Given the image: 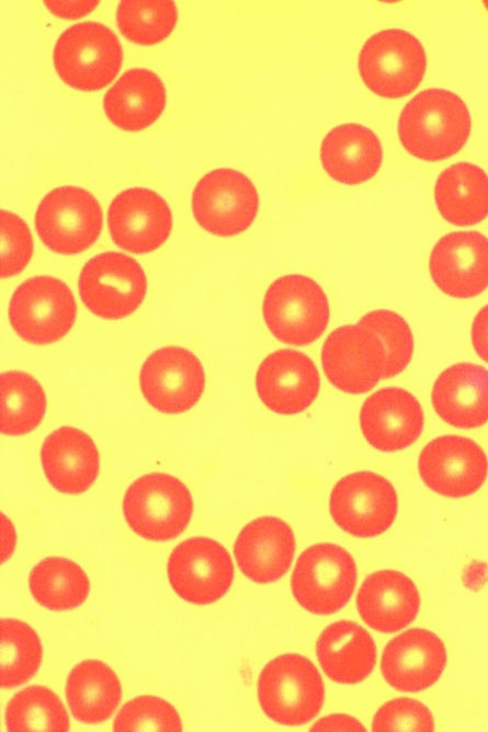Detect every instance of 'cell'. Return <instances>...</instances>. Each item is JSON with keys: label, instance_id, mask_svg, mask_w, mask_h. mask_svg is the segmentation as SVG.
I'll return each instance as SVG.
<instances>
[{"label": "cell", "instance_id": "obj_1", "mask_svg": "<svg viewBox=\"0 0 488 732\" xmlns=\"http://www.w3.org/2000/svg\"><path fill=\"white\" fill-rule=\"evenodd\" d=\"M472 118L465 102L454 92L428 89L402 108L398 136L402 147L424 161H441L457 153L467 142Z\"/></svg>", "mask_w": 488, "mask_h": 732}, {"label": "cell", "instance_id": "obj_2", "mask_svg": "<svg viewBox=\"0 0 488 732\" xmlns=\"http://www.w3.org/2000/svg\"><path fill=\"white\" fill-rule=\"evenodd\" d=\"M123 514L129 528L150 541L177 538L188 527L193 500L186 485L163 472H150L136 479L123 499Z\"/></svg>", "mask_w": 488, "mask_h": 732}, {"label": "cell", "instance_id": "obj_3", "mask_svg": "<svg viewBox=\"0 0 488 732\" xmlns=\"http://www.w3.org/2000/svg\"><path fill=\"white\" fill-rule=\"evenodd\" d=\"M258 698L270 719L296 727L318 714L325 699V687L318 670L307 657L286 653L270 661L262 670Z\"/></svg>", "mask_w": 488, "mask_h": 732}, {"label": "cell", "instance_id": "obj_4", "mask_svg": "<svg viewBox=\"0 0 488 732\" xmlns=\"http://www.w3.org/2000/svg\"><path fill=\"white\" fill-rule=\"evenodd\" d=\"M262 313L270 332L281 342L305 346L321 336L330 317L327 296L313 278L291 274L268 287Z\"/></svg>", "mask_w": 488, "mask_h": 732}, {"label": "cell", "instance_id": "obj_5", "mask_svg": "<svg viewBox=\"0 0 488 732\" xmlns=\"http://www.w3.org/2000/svg\"><path fill=\"white\" fill-rule=\"evenodd\" d=\"M123 52L115 33L99 22H80L61 33L53 53L59 78L80 91H98L117 76Z\"/></svg>", "mask_w": 488, "mask_h": 732}, {"label": "cell", "instance_id": "obj_6", "mask_svg": "<svg viewBox=\"0 0 488 732\" xmlns=\"http://www.w3.org/2000/svg\"><path fill=\"white\" fill-rule=\"evenodd\" d=\"M364 84L385 99L404 98L422 81L427 55L411 33L389 28L375 33L362 46L358 61Z\"/></svg>", "mask_w": 488, "mask_h": 732}, {"label": "cell", "instance_id": "obj_7", "mask_svg": "<svg viewBox=\"0 0 488 732\" xmlns=\"http://www.w3.org/2000/svg\"><path fill=\"white\" fill-rule=\"evenodd\" d=\"M9 321L25 342L47 345L61 340L72 328L77 305L70 288L53 276L23 282L9 304Z\"/></svg>", "mask_w": 488, "mask_h": 732}, {"label": "cell", "instance_id": "obj_8", "mask_svg": "<svg viewBox=\"0 0 488 732\" xmlns=\"http://www.w3.org/2000/svg\"><path fill=\"white\" fill-rule=\"evenodd\" d=\"M103 214L97 198L78 186L49 191L35 213V228L42 242L53 252L72 255L88 250L98 240Z\"/></svg>", "mask_w": 488, "mask_h": 732}, {"label": "cell", "instance_id": "obj_9", "mask_svg": "<svg viewBox=\"0 0 488 732\" xmlns=\"http://www.w3.org/2000/svg\"><path fill=\"white\" fill-rule=\"evenodd\" d=\"M356 575L354 559L344 548L317 544L299 556L292 574V592L309 613L331 615L351 598Z\"/></svg>", "mask_w": 488, "mask_h": 732}, {"label": "cell", "instance_id": "obj_10", "mask_svg": "<svg viewBox=\"0 0 488 732\" xmlns=\"http://www.w3.org/2000/svg\"><path fill=\"white\" fill-rule=\"evenodd\" d=\"M78 288L82 302L93 314L118 320L130 316L143 302L147 279L135 259L120 252H103L84 264Z\"/></svg>", "mask_w": 488, "mask_h": 732}, {"label": "cell", "instance_id": "obj_11", "mask_svg": "<svg viewBox=\"0 0 488 732\" xmlns=\"http://www.w3.org/2000/svg\"><path fill=\"white\" fill-rule=\"evenodd\" d=\"M259 195L243 173L220 168L206 173L192 194V213L197 224L217 237L246 231L257 217Z\"/></svg>", "mask_w": 488, "mask_h": 732}, {"label": "cell", "instance_id": "obj_12", "mask_svg": "<svg viewBox=\"0 0 488 732\" xmlns=\"http://www.w3.org/2000/svg\"><path fill=\"white\" fill-rule=\"evenodd\" d=\"M398 508L395 488L383 476L358 471L340 479L333 487L329 510L343 531L361 538L385 533Z\"/></svg>", "mask_w": 488, "mask_h": 732}, {"label": "cell", "instance_id": "obj_13", "mask_svg": "<svg viewBox=\"0 0 488 732\" xmlns=\"http://www.w3.org/2000/svg\"><path fill=\"white\" fill-rule=\"evenodd\" d=\"M167 573L179 597L194 605H207L220 599L229 590L234 564L229 552L218 541L192 537L172 550Z\"/></svg>", "mask_w": 488, "mask_h": 732}, {"label": "cell", "instance_id": "obj_14", "mask_svg": "<svg viewBox=\"0 0 488 732\" xmlns=\"http://www.w3.org/2000/svg\"><path fill=\"white\" fill-rule=\"evenodd\" d=\"M139 387L155 410L180 414L201 399L205 389L204 368L198 357L184 347H160L144 362Z\"/></svg>", "mask_w": 488, "mask_h": 732}, {"label": "cell", "instance_id": "obj_15", "mask_svg": "<svg viewBox=\"0 0 488 732\" xmlns=\"http://www.w3.org/2000/svg\"><path fill=\"white\" fill-rule=\"evenodd\" d=\"M328 380L339 390L360 394L372 390L385 367V353L378 338L361 324L332 331L321 351Z\"/></svg>", "mask_w": 488, "mask_h": 732}, {"label": "cell", "instance_id": "obj_16", "mask_svg": "<svg viewBox=\"0 0 488 732\" xmlns=\"http://www.w3.org/2000/svg\"><path fill=\"white\" fill-rule=\"evenodd\" d=\"M418 469L424 484L446 497H465L477 492L488 472V460L474 441L444 435L428 443L420 453Z\"/></svg>", "mask_w": 488, "mask_h": 732}, {"label": "cell", "instance_id": "obj_17", "mask_svg": "<svg viewBox=\"0 0 488 732\" xmlns=\"http://www.w3.org/2000/svg\"><path fill=\"white\" fill-rule=\"evenodd\" d=\"M107 226L117 247L145 254L167 241L172 229V215L158 193L146 187H132L113 198L107 210Z\"/></svg>", "mask_w": 488, "mask_h": 732}, {"label": "cell", "instance_id": "obj_18", "mask_svg": "<svg viewBox=\"0 0 488 732\" xmlns=\"http://www.w3.org/2000/svg\"><path fill=\"white\" fill-rule=\"evenodd\" d=\"M429 271L445 295L470 298L488 288V238L478 231H455L433 247Z\"/></svg>", "mask_w": 488, "mask_h": 732}, {"label": "cell", "instance_id": "obj_19", "mask_svg": "<svg viewBox=\"0 0 488 732\" xmlns=\"http://www.w3.org/2000/svg\"><path fill=\"white\" fill-rule=\"evenodd\" d=\"M256 388L269 410L291 415L305 411L315 401L320 378L316 365L306 354L283 348L261 362L256 374Z\"/></svg>", "mask_w": 488, "mask_h": 732}, {"label": "cell", "instance_id": "obj_20", "mask_svg": "<svg viewBox=\"0 0 488 732\" xmlns=\"http://www.w3.org/2000/svg\"><path fill=\"white\" fill-rule=\"evenodd\" d=\"M423 411L409 391L387 387L372 393L360 412L364 438L382 451H397L412 445L423 428Z\"/></svg>", "mask_w": 488, "mask_h": 732}, {"label": "cell", "instance_id": "obj_21", "mask_svg": "<svg viewBox=\"0 0 488 732\" xmlns=\"http://www.w3.org/2000/svg\"><path fill=\"white\" fill-rule=\"evenodd\" d=\"M446 665L443 641L432 631L409 629L384 649L381 670L385 680L399 691H421L438 682Z\"/></svg>", "mask_w": 488, "mask_h": 732}, {"label": "cell", "instance_id": "obj_22", "mask_svg": "<svg viewBox=\"0 0 488 732\" xmlns=\"http://www.w3.org/2000/svg\"><path fill=\"white\" fill-rule=\"evenodd\" d=\"M295 547L293 530L286 522L275 516H261L241 529L234 545V554L245 576L268 584L288 571Z\"/></svg>", "mask_w": 488, "mask_h": 732}, {"label": "cell", "instance_id": "obj_23", "mask_svg": "<svg viewBox=\"0 0 488 732\" xmlns=\"http://www.w3.org/2000/svg\"><path fill=\"white\" fill-rule=\"evenodd\" d=\"M41 462L49 484L58 492L77 495L91 488L100 470L93 439L72 426H60L43 442Z\"/></svg>", "mask_w": 488, "mask_h": 732}, {"label": "cell", "instance_id": "obj_24", "mask_svg": "<svg viewBox=\"0 0 488 732\" xmlns=\"http://www.w3.org/2000/svg\"><path fill=\"white\" fill-rule=\"evenodd\" d=\"M420 607L415 583L396 570H382L362 583L356 608L363 621L379 632L390 633L410 625Z\"/></svg>", "mask_w": 488, "mask_h": 732}, {"label": "cell", "instance_id": "obj_25", "mask_svg": "<svg viewBox=\"0 0 488 732\" xmlns=\"http://www.w3.org/2000/svg\"><path fill=\"white\" fill-rule=\"evenodd\" d=\"M435 412L450 425L475 428L488 422V370L472 363L450 366L431 393Z\"/></svg>", "mask_w": 488, "mask_h": 732}, {"label": "cell", "instance_id": "obj_26", "mask_svg": "<svg viewBox=\"0 0 488 732\" xmlns=\"http://www.w3.org/2000/svg\"><path fill=\"white\" fill-rule=\"evenodd\" d=\"M320 161L334 181L358 185L378 172L383 149L378 137L370 128L355 123L343 124L332 128L324 138Z\"/></svg>", "mask_w": 488, "mask_h": 732}, {"label": "cell", "instance_id": "obj_27", "mask_svg": "<svg viewBox=\"0 0 488 732\" xmlns=\"http://www.w3.org/2000/svg\"><path fill=\"white\" fill-rule=\"evenodd\" d=\"M164 106V84L154 71L146 68H133L124 72L103 99L106 117L126 131L146 129L160 117Z\"/></svg>", "mask_w": 488, "mask_h": 732}, {"label": "cell", "instance_id": "obj_28", "mask_svg": "<svg viewBox=\"0 0 488 732\" xmlns=\"http://www.w3.org/2000/svg\"><path fill=\"white\" fill-rule=\"evenodd\" d=\"M316 652L326 675L340 684L364 680L376 663L373 638L351 620H340L326 627L317 640Z\"/></svg>", "mask_w": 488, "mask_h": 732}, {"label": "cell", "instance_id": "obj_29", "mask_svg": "<svg viewBox=\"0 0 488 732\" xmlns=\"http://www.w3.org/2000/svg\"><path fill=\"white\" fill-rule=\"evenodd\" d=\"M434 201L450 224L458 227L479 224L488 217V175L469 162L452 164L435 182Z\"/></svg>", "mask_w": 488, "mask_h": 732}, {"label": "cell", "instance_id": "obj_30", "mask_svg": "<svg viewBox=\"0 0 488 732\" xmlns=\"http://www.w3.org/2000/svg\"><path fill=\"white\" fill-rule=\"evenodd\" d=\"M66 698L72 716L80 722L97 724L107 720L122 698L115 672L100 660L76 664L66 680Z\"/></svg>", "mask_w": 488, "mask_h": 732}, {"label": "cell", "instance_id": "obj_31", "mask_svg": "<svg viewBox=\"0 0 488 732\" xmlns=\"http://www.w3.org/2000/svg\"><path fill=\"white\" fill-rule=\"evenodd\" d=\"M33 598L53 611H65L82 605L90 592L86 572L64 557H47L34 565L29 575Z\"/></svg>", "mask_w": 488, "mask_h": 732}, {"label": "cell", "instance_id": "obj_32", "mask_svg": "<svg viewBox=\"0 0 488 732\" xmlns=\"http://www.w3.org/2000/svg\"><path fill=\"white\" fill-rule=\"evenodd\" d=\"M0 431L21 436L35 430L46 412V397L41 384L30 374L10 370L1 374Z\"/></svg>", "mask_w": 488, "mask_h": 732}, {"label": "cell", "instance_id": "obj_33", "mask_svg": "<svg viewBox=\"0 0 488 732\" xmlns=\"http://www.w3.org/2000/svg\"><path fill=\"white\" fill-rule=\"evenodd\" d=\"M4 720L11 732H67L69 718L59 697L44 686L33 685L8 702Z\"/></svg>", "mask_w": 488, "mask_h": 732}, {"label": "cell", "instance_id": "obj_34", "mask_svg": "<svg viewBox=\"0 0 488 732\" xmlns=\"http://www.w3.org/2000/svg\"><path fill=\"white\" fill-rule=\"evenodd\" d=\"M0 682L2 688L18 687L38 671L43 649L37 633L19 619L0 621Z\"/></svg>", "mask_w": 488, "mask_h": 732}, {"label": "cell", "instance_id": "obj_35", "mask_svg": "<svg viewBox=\"0 0 488 732\" xmlns=\"http://www.w3.org/2000/svg\"><path fill=\"white\" fill-rule=\"evenodd\" d=\"M178 21L175 3L170 0H123L116 12L120 32L139 45L166 39Z\"/></svg>", "mask_w": 488, "mask_h": 732}, {"label": "cell", "instance_id": "obj_36", "mask_svg": "<svg viewBox=\"0 0 488 732\" xmlns=\"http://www.w3.org/2000/svg\"><path fill=\"white\" fill-rule=\"evenodd\" d=\"M358 323L372 331L383 345V379L404 371L413 353V336L406 320L394 311L378 309L364 314Z\"/></svg>", "mask_w": 488, "mask_h": 732}, {"label": "cell", "instance_id": "obj_37", "mask_svg": "<svg viewBox=\"0 0 488 732\" xmlns=\"http://www.w3.org/2000/svg\"><path fill=\"white\" fill-rule=\"evenodd\" d=\"M116 732H181L182 722L175 708L155 696H138L127 701L117 713Z\"/></svg>", "mask_w": 488, "mask_h": 732}, {"label": "cell", "instance_id": "obj_38", "mask_svg": "<svg viewBox=\"0 0 488 732\" xmlns=\"http://www.w3.org/2000/svg\"><path fill=\"white\" fill-rule=\"evenodd\" d=\"M1 278L20 274L33 254V239L26 222L18 215L0 211Z\"/></svg>", "mask_w": 488, "mask_h": 732}, {"label": "cell", "instance_id": "obj_39", "mask_svg": "<svg viewBox=\"0 0 488 732\" xmlns=\"http://www.w3.org/2000/svg\"><path fill=\"white\" fill-rule=\"evenodd\" d=\"M372 730L375 732L434 730L431 711L418 700L396 698L384 704L375 713Z\"/></svg>", "mask_w": 488, "mask_h": 732}, {"label": "cell", "instance_id": "obj_40", "mask_svg": "<svg viewBox=\"0 0 488 732\" xmlns=\"http://www.w3.org/2000/svg\"><path fill=\"white\" fill-rule=\"evenodd\" d=\"M47 9L56 16L63 19H78L89 14L99 4V1H45Z\"/></svg>", "mask_w": 488, "mask_h": 732}, {"label": "cell", "instance_id": "obj_41", "mask_svg": "<svg viewBox=\"0 0 488 732\" xmlns=\"http://www.w3.org/2000/svg\"><path fill=\"white\" fill-rule=\"evenodd\" d=\"M472 343L479 357L488 363V305L478 311L473 321Z\"/></svg>", "mask_w": 488, "mask_h": 732}, {"label": "cell", "instance_id": "obj_42", "mask_svg": "<svg viewBox=\"0 0 488 732\" xmlns=\"http://www.w3.org/2000/svg\"><path fill=\"white\" fill-rule=\"evenodd\" d=\"M310 731H366L363 724L348 714H330L319 719Z\"/></svg>", "mask_w": 488, "mask_h": 732}, {"label": "cell", "instance_id": "obj_43", "mask_svg": "<svg viewBox=\"0 0 488 732\" xmlns=\"http://www.w3.org/2000/svg\"><path fill=\"white\" fill-rule=\"evenodd\" d=\"M1 562L7 561L15 547V529L11 521L1 513Z\"/></svg>", "mask_w": 488, "mask_h": 732}, {"label": "cell", "instance_id": "obj_44", "mask_svg": "<svg viewBox=\"0 0 488 732\" xmlns=\"http://www.w3.org/2000/svg\"><path fill=\"white\" fill-rule=\"evenodd\" d=\"M484 5L488 10V1H484Z\"/></svg>", "mask_w": 488, "mask_h": 732}]
</instances>
